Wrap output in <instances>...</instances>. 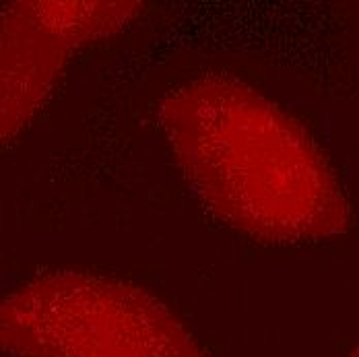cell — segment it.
I'll return each mask as SVG.
<instances>
[{"label": "cell", "mask_w": 359, "mask_h": 357, "mask_svg": "<svg viewBox=\"0 0 359 357\" xmlns=\"http://www.w3.org/2000/svg\"><path fill=\"white\" fill-rule=\"evenodd\" d=\"M8 357H209L157 295L118 279L50 271L0 308Z\"/></svg>", "instance_id": "obj_2"}, {"label": "cell", "mask_w": 359, "mask_h": 357, "mask_svg": "<svg viewBox=\"0 0 359 357\" xmlns=\"http://www.w3.org/2000/svg\"><path fill=\"white\" fill-rule=\"evenodd\" d=\"M353 357H359V351H358V353H355V356H353Z\"/></svg>", "instance_id": "obj_4"}, {"label": "cell", "mask_w": 359, "mask_h": 357, "mask_svg": "<svg viewBox=\"0 0 359 357\" xmlns=\"http://www.w3.org/2000/svg\"><path fill=\"white\" fill-rule=\"evenodd\" d=\"M159 126L198 203L225 227L266 244H304L345 229L347 205L308 130L231 76L180 85Z\"/></svg>", "instance_id": "obj_1"}, {"label": "cell", "mask_w": 359, "mask_h": 357, "mask_svg": "<svg viewBox=\"0 0 359 357\" xmlns=\"http://www.w3.org/2000/svg\"><path fill=\"white\" fill-rule=\"evenodd\" d=\"M141 2L21 0L2 11V141L19 135L43 106L71 56L114 36Z\"/></svg>", "instance_id": "obj_3"}]
</instances>
